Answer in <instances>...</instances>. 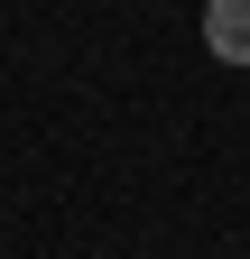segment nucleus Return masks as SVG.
I'll use <instances>...</instances> for the list:
<instances>
[{
	"mask_svg": "<svg viewBox=\"0 0 250 259\" xmlns=\"http://www.w3.org/2000/svg\"><path fill=\"white\" fill-rule=\"evenodd\" d=\"M204 47L223 65H250V0H204Z\"/></svg>",
	"mask_w": 250,
	"mask_h": 259,
	"instance_id": "obj_1",
	"label": "nucleus"
}]
</instances>
